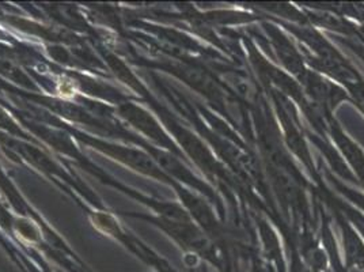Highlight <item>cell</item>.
Returning <instances> with one entry per match:
<instances>
[{"label":"cell","instance_id":"obj_3","mask_svg":"<svg viewBox=\"0 0 364 272\" xmlns=\"http://www.w3.org/2000/svg\"><path fill=\"white\" fill-rule=\"evenodd\" d=\"M343 236L346 268L364 271V239L359 230L346 216L338 218Z\"/></svg>","mask_w":364,"mask_h":272},{"label":"cell","instance_id":"obj_1","mask_svg":"<svg viewBox=\"0 0 364 272\" xmlns=\"http://www.w3.org/2000/svg\"><path fill=\"white\" fill-rule=\"evenodd\" d=\"M264 29L271 40L273 51L276 52L277 59L283 64V67L289 71V74L295 76L299 82L304 80L307 74V68L304 67V56L302 53L295 48L289 37L279 31L277 26L272 23L264 25Z\"/></svg>","mask_w":364,"mask_h":272},{"label":"cell","instance_id":"obj_2","mask_svg":"<svg viewBox=\"0 0 364 272\" xmlns=\"http://www.w3.org/2000/svg\"><path fill=\"white\" fill-rule=\"evenodd\" d=\"M328 130L332 136L336 146L346 158L350 169H353V176L356 182H360L364 188V152L358 143H355L349 137L340 124L334 120L333 117L328 119Z\"/></svg>","mask_w":364,"mask_h":272}]
</instances>
